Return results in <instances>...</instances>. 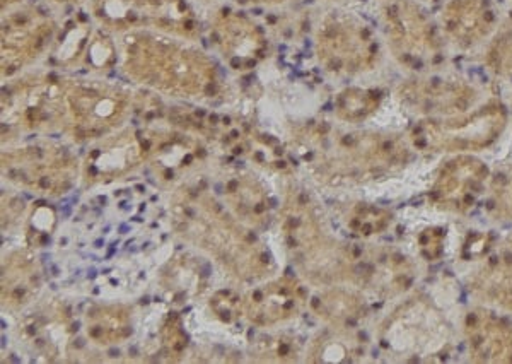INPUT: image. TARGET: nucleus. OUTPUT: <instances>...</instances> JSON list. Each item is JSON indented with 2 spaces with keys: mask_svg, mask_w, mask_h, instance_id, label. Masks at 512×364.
Here are the masks:
<instances>
[{
  "mask_svg": "<svg viewBox=\"0 0 512 364\" xmlns=\"http://www.w3.org/2000/svg\"><path fill=\"white\" fill-rule=\"evenodd\" d=\"M255 300H258V301L262 300V293H258V291H256Z\"/></svg>",
  "mask_w": 512,
  "mask_h": 364,
  "instance_id": "obj_18",
  "label": "nucleus"
},
{
  "mask_svg": "<svg viewBox=\"0 0 512 364\" xmlns=\"http://www.w3.org/2000/svg\"><path fill=\"white\" fill-rule=\"evenodd\" d=\"M386 31L391 52L412 71L434 69L444 60L439 26L417 0H395L386 7Z\"/></svg>",
  "mask_w": 512,
  "mask_h": 364,
  "instance_id": "obj_2",
  "label": "nucleus"
},
{
  "mask_svg": "<svg viewBox=\"0 0 512 364\" xmlns=\"http://www.w3.org/2000/svg\"><path fill=\"white\" fill-rule=\"evenodd\" d=\"M490 71L497 76H512V12L501 28H497L485 55Z\"/></svg>",
  "mask_w": 512,
  "mask_h": 364,
  "instance_id": "obj_10",
  "label": "nucleus"
},
{
  "mask_svg": "<svg viewBox=\"0 0 512 364\" xmlns=\"http://www.w3.org/2000/svg\"><path fill=\"white\" fill-rule=\"evenodd\" d=\"M507 120L506 105L490 100L453 117L420 118L410 130V142L420 153H480L501 139Z\"/></svg>",
  "mask_w": 512,
  "mask_h": 364,
  "instance_id": "obj_1",
  "label": "nucleus"
},
{
  "mask_svg": "<svg viewBox=\"0 0 512 364\" xmlns=\"http://www.w3.org/2000/svg\"><path fill=\"white\" fill-rule=\"evenodd\" d=\"M280 353H282V354H287V353H289V347H287V346H282V349H280Z\"/></svg>",
  "mask_w": 512,
  "mask_h": 364,
  "instance_id": "obj_17",
  "label": "nucleus"
},
{
  "mask_svg": "<svg viewBox=\"0 0 512 364\" xmlns=\"http://www.w3.org/2000/svg\"><path fill=\"white\" fill-rule=\"evenodd\" d=\"M470 289L480 300L512 310V253L490 259L470 281Z\"/></svg>",
  "mask_w": 512,
  "mask_h": 364,
  "instance_id": "obj_8",
  "label": "nucleus"
},
{
  "mask_svg": "<svg viewBox=\"0 0 512 364\" xmlns=\"http://www.w3.org/2000/svg\"><path fill=\"white\" fill-rule=\"evenodd\" d=\"M94 245H96V248H101L103 245H105V243H103V240H98L96 243H94Z\"/></svg>",
  "mask_w": 512,
  "mask_h": 364,
  "instance_id": "obj_16",
  "label": "nucleus"
},
{
  "mask_svg": "<svg viewBox=\"0 0 512 364\" xmlns=\"http://www.w3.org/2000/svg\"><path fill=\"white\" fill-rule=\"evenodd\" d=\"M490 182L489 166L473 154H456L437 171L429 199L441 211H470Z\"/></svg>",
  "mask_w": 512,
  "mask_h": 364,
  "instance_id": "obj_5",
  "label": "nucleus"
},
{
  "mask_svg": "<svg viewBox=\"0 0 512 364\" xmlns=\"http://www.w3.org/2000/svg\"><path fill=\"white\" fill-rule=\"evenodd\" d=\"M477 88L454 76L415 77L398 88V100L422 118L453 117L472 110L478 101Z\"/></svg>",
  "mask_w": 512,
  "mask_h": 364,
  "instance_id": "obj_4",
  "label": "nucleus"
},
{
  "mask_svg": "<svg viewBox=\"0 0 512 364\" xmlns=\"http://www.w3.org/2000/svg\"><path fill=\"white\" fill-rule=\"evenodd\" d=\"M490 243H492L490 236L483 235V233H475V235L468 236L465 245H463V259H482L489 252Z\"/></svg>",
  "mask_w": 512,
  "mask_h": 364,
  "instance_id": "obj_13",
  "label": "nucleus"
},
{
  "mask_svg": "<svg viewBox=\"0 0 512 364\" xmlns=\"http://www.w3.org/2000/svg\"><path fill=\"white\" fill-rule=\"evenodd\" d=\"M465 335L473 363H512V322L487 308L466 313Z\"/></svg>",
  "mask_w": 512,
  "mask_h": 364,
  "instance_id": "obj_7",
  "label": "nucleus"
},
{
  "mask_svg": "<svg viewBox=\"0 0 512 364\" xmlns=\"http://www.w3.org/2000/svg\"><path fill=\"white\" fill-rule=\"evenodd\" d=\"M120 231H122V233H127V231H128L127 226H122V228H120Z\"/></svg>",
  "mask_w": 512,
  "mask_h": 364,
  "instance_id": "obj_21",
  "label": "nucleus"
},
{
  "mask_svg": "<svg viewBox=\"0 0 512 364\" xmlns=\"http://www.w3.org/2000/svg\"><path fill=\"white\" fill-rule=\"evenodd\" d=\"M444 241H446V229L439 226L424 229L419 236L420 255L429 262L441 259L444 253Z\"/></svg>",
  "mask_w": 512,
  "mask_h": 364,
  "instance_id": "obj_12",
  "label": "nucleus"
},
{
  "mask_svg": "<svg viewBox=\"0 0 512 364\" xmlns=\"http://www.w3.org/2000/svg\"><path fill=\"white\" fill-rule=\"evenodd\" d=\"M209 274H210L209 265H205L204 272H202V277H207V276H209Z\"/></svg>",
  "mask_w": 512,
  "mask_h": 364,
  "instance_id": "obj_14",
  "label": "nucleus"
},
{
  "mask_svg": "<svg viewBox=\"0 0 512 364\" xmlns=\"http://www.w3.org/2000/svg\"><path fill=\"white\" fill-rule=\"evenodd\" d=\"M489 212L495 219H512V163L490 177Z\"/></svg>",
  "mask_w": 512,
  "mask_h": 364,
  "instance_id": "obj_11",
  "label": "nucleus"
},
{
  "mask_svg": "<svg viewBox=\"0 0 512 364\" xmlns=\"http://www.w3.org/2000/svg\"><path fill=\"white\" fill-rule=\"evenodd\" d=\"M111 358H115V356H118V351H115V349H113V351H111Z\"/></svg>",
  "mask_w": 512,
  "mask_h": 364,
  "instance_id": "obj_20",
  "label": "nucleus"
},
{
  "mask_svg": "<svg viewBox=\"0 0 512 364\" xmlns=\"http://www.w3.org/2000/svg\"><path fill=\"white\" fill-rule=\"evenodd\" d=\"M381 100L383 93L378 89H349L338 96L337 110L340 117L357 122L369 117Z\"/></svg>",
  "mask_w": 512,
  "mask_h": 364,
  "instance_id": "obj_9",
  "label": "nucleus"
},
{
  "mask_svg": "<svg viewBox=\"0 0 512 364\" xmlns=\"http://www.w3.org/2000/svg\"><path fill=\"white\" fill-rule=\"evenodd\" d=\"M444 35L458 48L478 47L499 28L494 0H448L441 12Z\"/></svg>",
  "mask_w": 512,
  "mask_h": 364,
  "instance_id": "obj_6",
  "label": "nucleus"
},
{
  "mask_svg": "<svg viewBox=\"0 0 512 364\" xmlns=\"http://www.w3.org/2000/svg\"><path fill=\"white\" fill-rule=\"evenodd\" d=\"M89 277H91V279H94V277H96V271H94V269H91V271H89Z\"/></svg>",
  "mask_w": 512,
  "mask_h": 364,
  "instance_id": "obj_19",
  "label": "nucleus"
},
{
  "mask_svg": "<svg viewBox=\"0 0 512 364\" xmlns=\"http://www.w3.org/2000/svg\"><path fill=\"white\" fill-rule=\"evenodd\" d=\"M299 202H301V204H306V202H308V197H306V195H301Z\"/></svg>",
  "mask_w": 512,
  "mask_h": 364,
  "instance_id": "obj_15",
  "label": "nucleus"
},
{
  "mask_svg": "<svg viewBox=\"0 0 512 364\" xmlns=\"http://www.w3.org/2000/svg\"><path fill=\"white\" fill-rule=\"evenodd\" d=\"M320 38L328 71L357 74L373 69L378 60L379 45L373 31L347 14H335L328 19Z\"/></svg>",
  "mask_w": 512,
  "mask_h": 364,
  "instance_id": "obj_3",
  "label": "nucleus"
}]
</instances>
